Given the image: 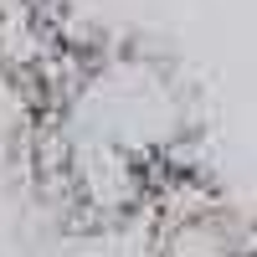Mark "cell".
I'll list each match as a JSON object with an SVG mask.
<instances>
[{"label": "cell", "instance_id": "obj_1", "mask_svg": "<svg viewBox=\"0 0 257 257\" xmlns=\"http://www.w3.org/2000/svg\"><path fill=\"white\" fill-rule=\"evenodd\" d=\"M139 216L149 221V257H257V221H247L190 160L155 175Z\"/></svg>", "mask_w": 257, "mask_h": 257}]
</instances>
